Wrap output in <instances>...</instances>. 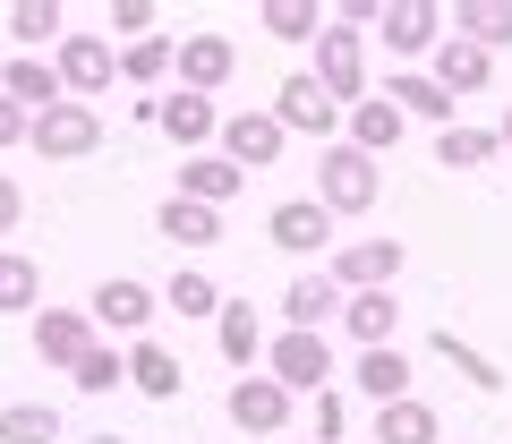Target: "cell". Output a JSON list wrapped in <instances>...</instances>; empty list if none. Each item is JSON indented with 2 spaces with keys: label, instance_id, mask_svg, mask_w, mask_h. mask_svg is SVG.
Instances as JSON below:
<instances>
[{
  "label": "cell",
  "instance_id": "cell-1",
  "mask_svg": "<svg viewBox=\"0 0 512 444\" xmlns=\"http://www.w3.org/2000/svg\"><path fill=\"white\" fill-rule=\"evenodd\" d=\"M376 197H384V163H367L359 146H316V205H325L333 222H350V214H376Z\"/></svg>",
  "mask_w": 512,
  "mask_h": 444
},
{
  "label": "cell",
  "instance_id": "cell-2",
  "mask_svg": "<svg viewBox=\"0 0 512 444\" xmlns=\"http://www.w3.org/2000/svg\"><path fill=\"white\" fill-rule=\"evenodd\" d=\"M265 376H274L291 402H316V393H333L342 359H333L325 333H265Z\"/></svg>",
  "mask_w": 512,
  "mask_h": 444
},
{
  "label": "cell",
  "instance_id": "cell-3",
  "mask_svg": "<svg viewBox=\"0 0 512 444\" xmlns=\"http://www.w3.org/2000/svg\"><path fill=\"white\" fill-rule=\"evenodd\" d=\"M154 316H163V299H154L137 274H103V282L86 291V325L103 333V342H146Z\"/></svg>",
  "mask_w": 512,
  "mask_h": 444
},
{
  "label": "cell",
  "instance_id": "cell-4",
  "mask_svg": "<svg viewBox=\"0 0 512 444\" xmlns=\"http://www.w3.org/2000/svg\"><path fill=\"white\" fill-rule=\"evenodd\" d=\"M316 86H325L333 94V111H350V103H367V94H376V86H367V35H359V26H316Z\"/></svg>",
  "mask_w": 512,
  "mask_h": 444
},
{
  "label": "cell",
  "instance_id": "cell-5",
  "mask_svg": "<svg viewBox=\"0 0 512 444\" xmlns=\"http://www.w3.org/2000/svg\"><path fill=\"white\" fill-rule=\"evenodd\" d=\"M52 77L69 103H94V94H111V77H120V52H111V35H94V26H69V35L52 43Z\"/></svg>",
  "mask_w": 512,
  "mask_h": 444
},
{
  "label": "cell",
  "instance_id": "cell-6",
  "mask_svg": "<svg viewBox=\"0 0 512 444\" xmlns=\"http://www.w3.org/2000/svg\"><path fill=\"white\" fill-rule=\"evenodd\" d=\"M26 146L43 154V163H94L103 154V111L94 103H52L26 120Z\"/></svg>",
  "mask_w": 512,
  "mask_h": 444
},
{
  "label": "cell",
  "instance_id": "cell-7",
  "mask_svg": "<svg viewBox=\"0 0 512 444\" xmlns=\"http://www.w3.org/2000/svg\"><path fill=\"white\" fill-rule=\"evenodd\" d=\"M402 265H410V248L402 240H333V257H325V274H333V291H393V282H402Z\"/></svg>",
  "mask_w": 512,
  "mask_h": 444
},
{
  "label": "cell",
  "instance_id": "cell-8",
  "mask_svg": "<svg viewBox=\"0 0 512 444\" xmlns=\"http://www.w3.org/2000/svg\"><path fill=\"white\" fill-rule=\"evenodd\" d=\"M231 77H239V43H231V35L197 26V35H180V43H171V86H180V94H205V103H214V94L231 86Z\"/></svg>",
  "mask_w": 512,
  "mask_h": 444
},
{
  "label": "cell",
  "instance_id": "cell-9",
  "mask_svg": "<svg viewBox=\"0 0 512 444\" xmlns=\"http://www.w3.org/2000/svg\"><path fill=\"white\" fill-rule=\"evenodd\" d=\"M222 410H231V427H239V436H256V444H282V436H291V410H299V402H291V393H282L265 368H256V376H231Z\"/></svg>",
  "mask_w": 512,
  "mask_h": 444
},
{
  "label": "cell",
  "instance_id": "cell-10",
  "mask_svg": "<svg viewBox=\"0 0 512 444\" xmlns=\"http://www.w3.org/2000/svg\"><path fill=\"white\" fill-rule=\"evenodd\" d=\"M265 111H274V129H282V137H316V146H333V137H342V111H333V94L316 86L308 69L282 77V94H274Z\"/></svg>",
  "mask_w": 512,
  "mask_h": 444
},
{
  "label": "cell",
  "instance_id": "cell-11",
  "mask_svg": "<svg viewBox=\"0 0 512 444\" xmlns=\"http://www.w3.org/2000/svg\"><path fill=\"white\" fill-rule=\"evenodd\" d=\"M265 240L282 248V257H308V265H325L333 257V214L316 197H282L274 214H265Z\"/></svg>",
  "mask_w": 512,
  "mask_h": 444
},
{
  "label": "cell",
  "instance_id": "cell-12",
  "mask_svg": "<svg viewBox=\"0 0 512 444\" xmlns=\"http://www.w3.org/2000/svg\"><path fill=\"white\" fill-rule=\"evenodd\" d=\"M282 146L291 137L274 129V111H222V129H214V154L231 171H265V163H282Z\"/></svg>",
  "mask_w": 512,
  "mask_h": 444
},
{
  "label": "cell",
  "instance_id": "cell-13",
  "mask_svg": "<svg viewBox=\"0 0 512 444\" xmlns=\"http://www.w3.org/2000/svg\"><path fill=\"white\" fill-rule=\"evenodd\" d=\"M384 52H402V60H427L444 43V9L436 0H384V18H376Z\"/></svg>",
  "mask_w": 512,
  "mask_h": 444
},
{
  "label": "cell",
  "instance_id": "cell-14",
  "mask_svg": "<svg viewBox=\"0 0 512 444\" xmlns=\"http://www.w3.org/2000/svg\"><path fill=\"white\" fill-rule=\"evenodd\" d=\"M26 333H35V359H43V368H77V359L94 351L86 308H35V316H26Z\"/></svg>",
  "mask_w": 512,
  "mask_h": 444
},
{
  "label": "cell",
  "instance_id": "cell-15",
  "mask_svg": "<svg viewBox=\"0 0 512 444\" xmlns=\"http://www.w3.org/2000/svg\"><path fill=\"white\" fill-rule=\"evenodd\" d=\"M333 316H342V291H333L325 265H308V274L282 282V333H325Z\"/></svg>",
  "mask_w": 512,
  "mask_h": 444
},
{
  "label": "cell",
  "instance_id": "cell-16",
  "mask_svg": "<svg viewBox=\"0 0 512 444\" xmlns=\"http://www.w3.org/2000/svg\"><path fill=\"white\" fill-rule=\"evenodd\" d=\"M154 129L171 137L180 154H214V129H222V103H205V94H163V111H154Z\"/></svg>",
  "mask_w": 512,
  "mask_h": 444
},
{
  "label": "cell",
  "instance_id": "cell-17",
  "mask_svg": "<svg viewBox=\"0 0 512 444\" xmlns=\"http://www.w3.org/2000/svg\"><path fill=\"white\" fill-rule=\"evenodd\" d=\"M120 368H128V385L146 393V402H180V393H188L180 351H171V342H154V333H146V342H128V351H120Z\"/></svg>",
  "mask_w": 512,
  "mask_h": 444
},
{
  "label": "cell",
  "instance_id": "cell-18",
  "mask_svg": "<svg viewBox=\"0 0 512 444\" xmlns=\"http://www.w3.org/2000/svg\"><path fill=\"white\" fill-rule=\"evenodd\" d=\"M487 77H495V60L478 52V43H461V35H444L436 52H427V86L453 94V103H461V94H487Z\"/></svg>",
  "mask_w": 512,
  "mask_h": 444
},
{
  "label": "cell",
  "instance_id": "cell-19",
  "mask_svg": "<svg viewBox=\"0 0 512 444\" xmlns=\"http://www.w3.org/2000/svg\"><path fill=\"white\" fill-rule=\"evenodd\" d=\"M402 129H410V120L384 103V94H367V103H350V111H342V146H359L367 163H384V154L402 146Z\"/></svg>",
  "mask_w": 512,
  "mask_h": 444
},
{
  "label": "cell",
  "instance_id": "cell-20",
  "mask_svg": "<svg viewBox=\"0 0 512 444\" xmlns=\"http://www.w3.org/2000/svg\"><path fill=\"white\" fill-rule=\"evenodd\" d=\"M410 376H419V368H410L402 342H384V351H359V359H350V385H359L376 410H384V402H410Z\"/></svg>",
  "mask_w": 512,
  "mask_h": 444
},
{
  "label": "cell",
  "instance_id": "cell-21",
  "mask_svg": "<svg viewBox=\"0 0 512 444\" xmlns=\"http://www.w3.org/2000/svg\"><path fill=\"white\" fill-rule=\"evenodd\" d=\"M0 26H9V43H18V60H43L60 35H69V9H60V0H18V9H0Z\"/></svg>",
  "mask_w": 512,
  "mask_h": 444
},
{
  "label": "cell",
  "instance_id": "cell-22",
  "mask_svg": "<svg viewBox=\"0 0 512 444\" xmlns=\"http://www.w3.org/2000/svg\"><path fill=\"white\" fill-rule=\"evenodd\" d=\"M214 342H222V359H231L239 376H256V368H265V316H256L248 299H222V316H214Z\"/></svg>",
  "mask_w": 512,
  "mask_h": 444
},
{
  "label": "cell",
  "instance_id": "cell-23",
  "mask_svg": "<svg viewBox=\"0 0 512 444\" xmlns=\"http://www.w3.org/2000/svg\"><path fill=\"white\" fill-rule=\"evenodd\" d=\"M444 35H461V43H478V52H504L512 43V0H453L444 9Z\"/></svg>",
  "mask_w": 512,
  "mask_h": 444
},
{
  "label": "cell",
  "instance_id": "cell-24",
  "mask_svg": "<svg viewBox=\"0 0 512 444\" xmlns=\"http://www.w3.org/2000/svg\"><path fill=\"white\" fill-rule=\"evenodd\" d=\"M342 333L359 342V351H384V342L402 333V299L393 291H350L342 299Z\"/></svg>",
  "mask_w": 512,
  "mask_h": 444
},
{
  "label": "cell",
  "instance_id": "cell-25",
  "mask_svg": "<svg viewBox=\"0 0 512 444\" xmlns=\"http://www.w3.org/2000/svg\"><path fill=\"white\" fill-rule=\"evenodd\" d=\"M384 103H393V111H402V120H427V129H453V94H436V86H427V69H393V77H384Z\"/></svg>",
  "mask_w": 512,
  "mask_h": 444
},
{
  "label": "cell",
  "instance_id": "cell-26",
  "mask_svg": "<svg viewBox=\"0 0 512 444\" xmlns=\"http://www.w3.org/2000/svg\"><path fill=\"white\" fill-rule=\"evenodd\" d=\"M154 231H163L171 248H188V257H205V248L222 240V214L214 205H188V197H163L154 205Z\"/></svg>",
  "mask_w": 512,
  "mask_h": 444
},
{
  "label": "cell",
  "instance_id": "cell-27",
  "mask_svg": "<svg viewBox=\"0 0 512 444\" xmlns=\"http://www.w3.org/2000/svg\"><path fill=\"white\" fill-rule=\"evenodd\" d=\"M239 188H248V171H231L222 154H188V163H180V188H171V197H188V205H214V214H222V205H231Z\"/></svg>",
  "mask_w": 512,
  "mask_h": 444
},
{
  "label": "cell",
  "instance_id": "cell-28",
  "mask_svg": "<svg viewBox=\"0 0 512 444\" xmlns=\"http://www.w3.org/2000/svg\"><path fill=\"white\" fill-rule=\"evenodd\" d=\"M0 94H9L18 111H52V103H69V94H60V77H52V60H18V52H9V69H0Z\"/></svg>",
  "mask_w": 512,
  "mask_h": 444
},
{
  "label": "cell",
  "instance_id": "cell-29",
  "mask_svg": "<svg viewBox=\"0 0 512 444\" xmlns=\"http://www.w3.org/2000/svg\"><path fill=\"white\" fill-rule=\"evenodd\" d=\"M436 359H444V368H453L470 393H504V368H495V359L478 351V342H461L453 325H436Z\"/></svg>",
  "mask_w": 512,
  "mask_h": 444
},
{
  "label": "cell",
  "instance_id": "cell-30",
  "mask_svg": "<svg viewBox=\"0 0 512 444\" xmlns=\"http://www.w3.org/2000/svg\"><path fill=\"white\" fill-rule=\"evenodd\" d=\"M495 154H504V146H495V129H478V120L436 129V163H444V171H487Z\"/></svg>",
  "mask_w": 512,
  "mask_h": 444
},
{
  "label": "cell",
  "instance_id": "cell-31",
  "mask_svg": "<svg viewBox=\"0 0 512 444\" xmlns=\"http://www.w3.org/2000/svg\"><path fill=\"white\" fill-rule=\"evenodd\" d=\"M43 308V265L26 248H0V316H35Z\"/></svg>",
  "mask_w": 512,
  "mask_h": 444
},
{
  "label": "cell",
  "instance_id": "cell-32",
  "mask_svg": "<svg viewBox=\"0 0 512 444\" xmlns=\"http://www.w3.org/2000/svg\"><path fill=\"white\" fill-rule=\"evenodd\" d=\"M436 436H444V419L419 402V393H410V402H384V410H376V444H436Z\"/></svg>",
  "mask_w": 512,
  "mask_h": 444
},
{
  "label": "cell",
  "instance_id": "cell-33",
  "mask_svg": "<svg viewBox=\"0 0 512 444\" xmlns=\"http://www.w3.org/2000/svg\"><path fill=\"white\" fill-rule=\"evenodd\" d=\"M154 299H163L171 316H222V282L205 274V265H180V274H171Z\"/></svg>",
  "mask_w": 512,
  "mask_h": 444
},
{
  "label": "cell",
  "instance_id": "cell-34",
  "mask_svg": "<svg viewBox=\"0 0 512 444\" xmlns=\"http://www.w3.org/2000/svg\"><path fill=\"white\" fill-rule=\"evenodd\" d=\"M256 26H265L274 43H316L325 9H316V0H256Z\"/></svg>",
  "mask_w": 512,
  "mask_h": 444
},
{
  "label": "cell",
  "instance_id": "cell-35",
  "mask_svg": "<svg viewBox=\"0 0 512 444\" xmlns=\"http://www.w3.org/2000/svg\"><path fill=\"white\" fill-rule=\"evenodd\" d=\"M69 427H60V410L52 402H9L0 410V444H60Z\"/></svg>",
  "mask_w": 512,
  "mask_h": 444
},
{
  "label": "cell",
  "instance_id": "cell-36",
  "mask_svg": "<svg viewBox=\"0 0 512 444\" xmlns=\"http://www.w3.org/2000/svg\"><path fill=\"white\" fill-rule=\"evenodd\" d=\"M69 385H77V393H120V385H128V368H120V342H103V333H94V351L69 368Z\"/></svg>",
  "mask_w": 512,
  "mask_h": 444
},
{
  "label": "cell",
  "instance_id": "cell-37",
  "mask_svg": "<svg viewBox=\"0 0 512 444\" xmlns=\"http://www.w3.org/2000/svg\"><path fill=\"white\" fill-rule=\"evenodd\" d=\"M120 77L128 86H171V35H146L120 52Z\"/></svg>",
  "mask_w": 512,
  "mask_h": 444
},
{
  "label": "cell",
  "instance_id": "cell-38",
  "mask_svg": "<svg viewBox=\"0 0 512 444\" xmlns=\"http://www.w3.org/2000/svg\"><path fill=\"white\" fill-rule=\"evenodd\" d=\"M111 43H120V52H128V43H146L154 35V26H163V9H154V0H111Z\"/></svg>",
  "mask_w": 512,
  "mask_h": 444
},
{
  "label": "cell",
  "instance_id": "cell-39",
  "mask_svg": "<svg viewBox=\"0 0 512 444\" xmlns=\"http://www.w3.org/2000/svg\"><path fill=\"white\" fill-rule=\"evenodd\" d=\"M350 436V410H342V393H316V444H342Z\"/></svg>",
  "mask_w": 512,
  "mask_h": 444
},
{
  "label": "cell",
  "instance_id": "cell-40",
  "mask_svg": "<svg viewBox=\"0 0 512 444\" xmlns=\"http://www.w3.org/2000/svg\"><path fill=\"white\" fill-rule=\"evenodd\" d=\"M26 120H35V111H18L9 94H0V154H9V146H26Z\"/></svg>",
  "mask_w": 512,
  "mask_h": 444
},
{
  "label": "cell",
  "instance_id": "cell-41",
  "mask_svg": "<svg viewBox=\"0 0 512 444\" xmlns=\"http://www.w3.org/2000/svg\"><path fill=\"white\" fill-rule=\"evenodd\" d=\"M18 222H26V188L0 171V231H18Z\"/></svg>",
  "mask_w": 512,
  "mask_h": 444
},
{
  "label": "cell",
  "instance_id": "cell-42",
  "mask_svg": "<svg viewBox=\"0 0 512 444\" xmlns=\"http://www.w3.org/2000/svg\"><path fill=\"white\" fill-rule=\"evenodd\" d=\"M495 146H504V154H512V103H504V120H495Z\"/></svg>",
  "mask_w": 512,
  "mask_h": 444
},
{
  "label": "cell",
  "instance_id": "cell-43",
  "mask_svg": "<svg viewBox=\"0 0 512 444\" xmlns=\"http://www.w3.org/2000/svg\"><path fill=\"white\" fill-rule=\"evenodd\" d=\"M86 444H137V436H86Z\"/></svg>",
  "mask_w": 512,
  "mask_h": 444
}]
</instances>
